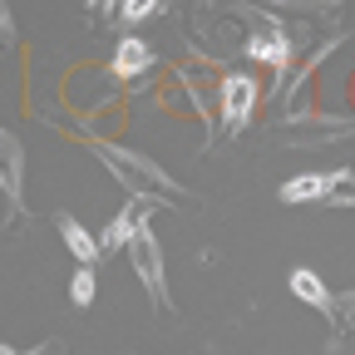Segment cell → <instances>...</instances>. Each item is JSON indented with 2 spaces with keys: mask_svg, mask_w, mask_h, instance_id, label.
<instances>
[{
  "mask_svg": "<svg viewBox=\"0 0 355 355\" xmlns=\"http://www.w3.org/2000/svg\"><path fill=\"white\" fill-rule=\"evenodd\" d=\"M10 40V15H6V6H0V44Z\"/></svg>",
  "mask_w": 355,
  "mask_h": 355,
  "instance_id": "cell-14",
  "label": "cell"
},
{
  "mask_svg": "<svg viewBox=\"0 0 355 355\" xmlns=\"http://www.w3.org/2000/svg\"><path fill=\"white\" fill-rule=\"evenodd\" d=\"M0 193H6L15 207L25 198V148L10 128H0Z\"/></svg>",
  "mask_w": 355,
  "mask_h": 355,
  "instance_id": "cell-4",
  "label": "cell"
},
{
  "mask_svg": "<svg viewBox=\"0 0 355 355\" xmlns=\"http://www.w3.org/2000/svg\"><path fill=\"white\" fill-rule=\"evenodd\" d=\"M291 296L306 301V306H316V311H331V291H326V282L311 272V266H291Z\"/></svg>",
  "mask_w": 355,
  "mask_h": 355,
  "instance_id": "cell-10",
  "label": "cell"
},
{
  "mask_svg": "<svg viewBox=\"0 0 355 355\" xmlns=\"http://www.w3.org/2000/svg\"><path fill=\"white\" fill-rule=\"evenodd\" d=\"M326 207H355V168H336V173H331Z\"/></svg>",
  "mask_w": 355,
  "mask_h": 355,
  "instance_id": "cell-12",
  "label": "cell"
},
{
  "mask_svg": "<svg viewBox=\"0 0 355 355\" xmlns=\"http://www.w3.org/2000/svg\"><path fill=\"white\" fill-rule=\"evenodd\" d=\"M247 55H252V60H261V64L286 69V60H291V40H286L282 30H261V35H252V40H247Z\"/></svg>",
  "mask_w": 355,
  "mask_h": 355,
  "instance_id": "cell-8",
  "label": "cell"
},
{
  "mask_svg": "<svg viewBox=\"0 0 355 355\" xmlns=\"http://www.w3.org/2000/svg\"><path fill=\"white\" fill-rule=\"evenodd\" d=\"M84 6H89V10H109V6H114V0H84Z\"/></svg>",
  "mask_w": 355,
  "mask_h": 355,
  "instance_id": "cell-15",
  "label": "cell"
},
{
  "mask_svg": "<svg viewBox=\"0 0 355 355\" xmlns=\"http://www.w3.org/2000/svg\"><path fill=\"white\" fill-rule=\"evenodd\" d=\"M0 355H20V350H10V345H0Z\"/></svg>",
  "mask_w": 355,
  "mask_h": 355,
  "instance_id": "cell-16",
  "label": "cell"
},
{
  "mask_svg": "<svg viewBox=\"0 0 355 355\" xmlns=\"http://www.w3.org/2000/svg\"><path fill=\"white\" fill-rule=\"evenodd\" d=\"M217 99H222V123H227V133H242L252 123V109H257V79L252 74H227Z\"/></svg>",
  "mask_w": 355,
  "mask_h": 355,
  "instance_id": "cell-3",
  "label": "cell"
},
{
  "mask_svg": "<svg viewBox=\"0 0 355 355\" xmlns=\"http://www.w3.org/2000/svg\"><path fill=\"white\" fill-rule=\"evenodd\" d=\"M94 153L104 158V168L119 178V183L128 188V198H183V188H178V178L158 163V158H144V153H133V148H119V144H94Z\"/></svg>",
  "mask_w": 355,
  "mask_h": 355,
  "instance_id": "cell-1",
  "label": "cell"
},
{
  "mask_svg": "<svg viewBox=\"0 0 355 355\" xmlns=\"http://www.w3.org/2000/svg\"><path fill=\"white\" fill-rule=\"evenodd\" d=\"M158 6H163V0H123V6H119V10H123V20L133 25V20H148V15H153Z\"/></svg>",
  "mask_w": 355,
  "mask_h": 355,
  "instance_id": "cell-13",
  "label": "cell"
},
{
  "mask_svg": "<svg viewBox=\"0 0 355 355\" xmlns=\"http://www.w3.org/2000/svg\"><path fill=\"white\" fill-rule=\"evenodd\" d=\"M99 272L94 266H74V277H69V301L84 311V306H94V291H99V282H94Z\"/></svg>",
  "mask_w": 355,
  "mask_h": 355,
  "instance_id": "cell-11",
  "label": "cell"
},
{
  "mask_svg": "<svg viewBox=\"0 0 355 355\" xmlns=\"http://www.w3.org/2000/svg\"><path fill=\"white\" fill-rule=\"evenodd\" d=\"M153 64H158V55H153L148 40H139V35H123V40H119V50H114V74H119V79H139V74L153 69Z\"/></svg>",
  "mask_w": 355,
  "mask_h": 355,
  "instance_id": "cell-6",
  "label": "cell"
},
{
  "mask_svg": "<svg viewBox=\"0 0 355 355\" xmlns=\"http://www.w3.org/2000/svg\"><path fill=\"white\" fill-rule=\"evenodd\" d=\"M139 202H144V198H133V207H123V212H119V217L109 222V227L99 232V247H104V252H119V247L128 252V237H133V227H139V222H144Z\"/></svg>",
  "mask_w": 355,
  "mask_h": 355,
  "instance_id": "cell-9",
  "label": "cell"
},
{
  "mask_svg": "<svg viewBox=\"0 0 355 355\" xmlns=\"http://www.w3.org/2000/svg\"><path fill=\"white\" fill-rule=\"evenodd\" d=\"M55 227H60V237H64V247L74 252V261H79V266H94V261H99V252H104V247H99V237L89 232L74 212H60V217H55Z\"/></svg>",
  "mask_w": 355,
  "mask_h": 355,
  "instance_id": "cell-5",
  "label": "cell"
},
{
  "mask_svg": "<svg viewBox=\"0 0 355 355\" xmlns=\"http://www.w3.org/2000/svg\"><path fill=\"white\" fill-rule=\"evenodd\" d=\"M128 261H133V277L144 282V291L163 306V311H173V296H168V277H163V247H158V232L148 227V217L133 227V237H128Z\"/></svg>",
  "mask_w": 355,
  "mask_h": 355,
  "instance_id": "cell-2",
  "label": "cell"
},
{
  "mask_svg": "<svg viewBox=\"0 0 355 355\" xmlns=\"http://www.w3.org/2000/svg\"><path fill=\"white\" fill-rule=\"evenodd\" d=\"M326 193H331V173H296V178H286V183H282V202H291V207H301V202H326Z\"/></svg>",
  "mask_w": 355,
  "mask_h": 355,
  "instance_id": "cell-7",
  "label": "cell"
}]
</instances>
